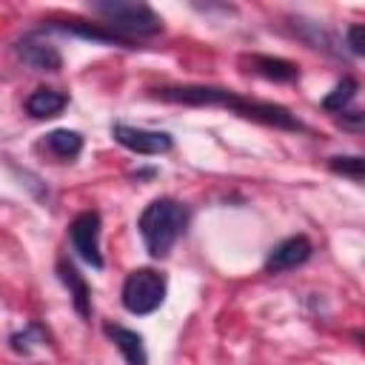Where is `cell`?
<instances>
[{
    "mask_svg": "<svg viewBox=\"0 0 365 365\" xmlns=\"http://www.w3.org/2000/svg\"><path fill=\"white\" fill-rule=\"evenodd\" d=\"M154 97L165 103H182V106H220L228 108L231 114H240L245 120L282 128V131H308L285 106L279 103H262V100H248L231 88L220 86H163L154 88Z\"/></svg>",
    "mask_w": 365,
    "mask_h": 365,
    "instance_id": "obj_1",
    "label": "cell"
},
{
    "mask_svg": "<svg viewBox=\"0 0 365 365\" xmlns=\"http://www.w3.org/2000/svg\"><path fill=\"white\" fill-rule=\"evenodd\" d=\"M188 208L174 200V197H157L151 200L140 220H137V228H140V237H143V245L145 251L154 257V259H163L168 257V251L174 248V242L185 234L188 228Z\"/></svg>",
    "mask_w": 365,
    "mask_h": 365,
    "instance_id": "obj_2",
    "label": "cell"
},
{
    "mask_svg": "<svg viewBox=\"0 0 365 365\" xmlns=\"http://www.w3.org/2000/svg\"><path fill=\"white\" fill-rule=\"evenodd\" d=\"M88 11L103 20V26L125 40L134 43V37H154L163 31V17L134 0H88Z\"/></svg>",
    "mask_w": 365,
    "mask_h": 365,
    "instance_id": "obj_3",
    "label": "cell"
},
{
    "mask_svg": "<svg viewBox=\"0 0 365 365\" xmlns=\"http://www.w3.org/2000/svg\"><path fill=\"white\" fill-rule=\"evenodd\" d=\"M165 299V277L154 268H134L120 291V302L128 314H154Z\"/></svg>",
    "mask_w": 365,
    "mask_h": 365,
    "instance_id": "obj_4",
    "label": "cell"
},
{
    "mask_svg": "<svg viewBox=\"0 0 365 365\" xmlns=\"http://www.w3.org/2000/svg\"><path fill=\"white\" fill-rule=\"evenodd\" d=\"M100 234H103V220H100V211L88 208V211H80L71 225H68V240H71V248L77 251V257L83 262H88L91 268H103L106 259L100 254Z\"/></svg>",
    "mask_w": 365,
    "mask_h": 365,
    "instance_id": "obj_5",
    "label": "cell"
},
{
    "mask_svg": "<svg viewBox=\"0 0 365 365\" xmlns=\"http://www.w3.org/2000/svg\"><path fill=\"white\" fill-rule=\"evenodd\" d=\"M111 137L134 151V154H143V157H157V154H165L174 148V140L168 131H154V128H137V125H128V123H114L111 125Z\"/></svg>",
    "mask_w": 365,
    "mask_h": 365,
    "instance_id": "obj_6",
    "label": "cell"
},
{
    "mask_svg": "<svg viewBox=\"0 0 365 365\" xmlns=\"http://www.w3.org/2000/svg\"><path fill=\"white\" fill-rule=\"evenodd\" d=\"M14 54L20 63H26L34 71H60L63 68V54L51 40L43 37V31H29L14 43Z\"/></svg>",
    "mask_w": 365,
    "mask_h": 365,
    "instance_id": "obj_7",
    "label": "cell"
},
{
    "mask_svg": "<svg viewBox=\"0 0 365 365\" xmlns=\"http://www.w3.org/2000/svg\"><path fill=\"white\" fill-rule=\"evenodd\" d=\"M314 254V245L305 234H297V237H285L282 242H277L268 257H265V274H285V271H294L299 265H305Z\"/></svg>",
    "mask_w": 365,
    "mask_h": 365,
    "instance_id": "obj_8",
    "label": "cell"
},
{
    "mask_svg": "<svg viewBox=\"0 0 365 365\" xmlns=\"http://www.w3.org/2000/svg\"><path fill=\"white\" fill-rule=\"evenodd\" d=\"M43 31H60V34H71V37H80V40H91V43H100V46H120V48H134L131 40L108 31L103 23H80V20H68V23H48L43 26Z\"/></svg>",
    "mask_w": 365,
    "mask_h": 365,
    "instance_id": "obj_9",
    "label": "cell"
},
{
    "mask_svg": "<svg viewBox=\"0 0 365 365\" xmlns=\"http://www.w3.org/2000/svg\"><path fill=\"white\" fill-rule=\"evenodd\" d=\"M57 277H60V282L68 288V297H71L74 311H77L83 319H88V317H91V288H88L86 277L80 274V268H77L68 257H60V259H57Z\"/></svg>",
    "mask_w": 365,
    "mask_h": 365,
    "instance_id": "obj_10",
    "label": "cell"
},
{
    "mask_svg": "<svg viewBox=\"0 0 365 365\" xmlns=\"http://www.w3.org/2000/svg\"><path fill=\"white\" fill-rule=\"evenodd\" d=\"M106 336L117 345V351L123 354V359L128 365H148V354H145V342L137 331L125 328V325H117V322H106L103 325Z\"/></svg>",
    "mask_w": 365,
    "mask_h": 365,
    "instance_id": "obj_11",
    "label": "cell"
},
{
    "mask_svg": "<svg viewBox=\"0 0 365 365\" xmlns=\"http://www.w3.org/2000/svg\"><path fill=\"white\" fill-rule=\"evenodd\" d=\"M242 63H248L254 74L265 77V80H274V83H294L299 77V68L291 63V60H282V57H268V54H251V57H242Z\"/></svg>",
    "mask_w": 365,
    "mask_h": 365,
    "instance_id": "obj_12",
    "label": "cell"
},
{
    "mask_svg": "<svg viewBox=\"0 0 365 365\" xmlns=\"http://www.w3.org/2000/svg\"><path fill=\"white\" fill-rule=\"evenodd\" d=\"M66 106H68V97L63 91H57V88H34L26 97V114H31L34 120H51Z\"/></svg>",
    "mask_w": 365,
    "mask_h": 365,
    "instance_id": "obj_13",
    "label": "cell"
},
{
    "mask_svg": "<svg viewBox=\"0 0 365 365\" xmlns=\"http://www.w3.org/2000/svg\"><path fill=\"white\" fill-rule=\"evenodd\" d=\"M43 148H46L51 157H57V160H63V163H71V160L80 157V151H83V137H80L77 131H68V128H54V131L46 134Z\"/></svg>",
    "mask_w": 365,
    "mask_h": 365,
    "instance_id": "obj_14",
    "label": "cell"
},
{
    "mask_svg": "<svg viewBox=\"0 0 365 365\" xmlns=\"http://www.w3.org/2000/svg\"><path fill=\"white\" fill-rule=\"evenodd\" d=\"M48 331L40 325V322H29L23 331H14L11 336H9V345H11V351H17V354H31L34 348H46L48 345Z\"/></svg>",
    "mask_w": 365,
    "mask_h": 365,
    "instance_id": "obj_15",
    "label": "cell"
},
{
    "mask_svg": "<svg viewBox=\"0 0 365 365\" xmlns=\"http://www.w3.org/2000/svg\"><path fill=\"white\" fill-rule=\"evenodd\" d=\"M356 80L354 77H345V80H339L328 94H325V100H322V108L325 111H331V114H339V111H348V106H351V100L356 97Z\"/></svg>",
    "mask_w": 365,
    "mask_h": 365,
    "instance_id": "obj_16",
    "label": "cell"
},
{
    "mask_svg": "<svg viewBox=\"0 0 365 365\" xmlns=\"http://www.w3.org/2000/svg\"><path fill=\"white\" fill-rule=\"evenodd\" d=\"M328 168L334 174H342V177H351L354 182H362L365 177V160L359 154H351V157H331L328 160Z\"/></svg>",
    "mask_w": 365,
    "mask_h": 365,
    "instance_id": "obj_17",
    "label": "cell"
},
{
    "mask_svg": "<svg viewBox=\"0 0 365 365\" xmlns=\"http://www.w3.org/2000/svg\"><path fill=\"white\" fill-rule=\"evenodd\" d=\"M345 43H348V48H351V54H354V57H362V54H365V43H362V23L348 26V31H345Z\"/></svg>",
    "mask_w": 365,
    "mask_h": 365,
    "instance_id": "obj_18",
    "label": "cell"
},
{
    "mask_svg": "<svg viewBox=\"0 0 365 365\" xmlns=\"http://www.w3.org/2000/svg\"><path fill=\"white\" fill-rule=\"evenodd\" d=\"M339 125L348 128V131H362L365 114L362 111H339Z\"/></svg>",
    "mask_w": 365,
    "mask_h": 365,
    "instance_id": "obj_19",
    "label": "cell"
}]
</instances>
